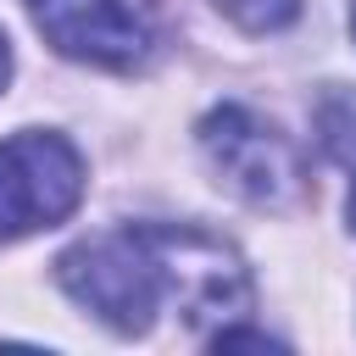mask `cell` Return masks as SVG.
<instances>
[{"instance_id": "1", "label": "cell", "mask_w": 356, "mask_h": 356, "mask_svg": "<svg viewBox=\"0 0 356 356\" xmlns=\"http://www.w3.org/2000/svg\"><path fill=\"white\" fill-rule=\"evenodd\" d=\"M56 278L78 306H89L117 334H145L150 317L167 306L161 267H156V250L145 239V222L78 239L72 250L56 256Z\"/></svg>"}, {"instance_id": "2", "label": "cell", "mask_w": 356, "mask_h": 356, "mask_svg": "<svg viewBox=\"0 0 356 356\" xmlns=\"http://www.w3.org/2000/svg\"><path fill=\"white\" fill-rule=\"evenodd\" d=\"M200 150L217 172V184H228L239 200L284 211L306 195V167L289 134H278L273 122H261L245 106H217L200 122Z\"/></svg>"}, {"instance_id": "3", "label": "cell", "mask_w": 356, "mask_h": 356, "mask_svg": "<svg viewBox=\"0 0 356 356\" xmlns=\"http://www.w3.org/2000/svg\"><path fill=\"white\" fill-rule=\"evenodd\" d=\"M145 239L156 250L167 306H178L189 328L250 312V273L234 256V245L195 222H145Z\"/></svg>"}, {"instance_id": "4", "label": "cell", "mask_w": 356, "mask_h": 356, "mask_svg": "<svg viewBox=\"0 0 356 356\" xmlns=\"http://www.w3.org/2000/svg\"><path fill=\"white\" fill-rule=\"evenodd\" d=\"M83 200V161L61 134H11L0 139V239L56 228Z\"/></svg>"}, {"instance_id": "5", "label": "cell", "mask_w": 356, "mask_h": 356, "mask_svg": "<svg viewBox=\"0 0 356 356\" xmlns=\"http://www.w3.org/2000/svg\"><path fill=\"white\" fill-rule=\"evenodd\" d=\"M28 11L39 33L72 61L134 67L145 56V28L122 0H28Z\"/></svg>"}, {"instance_id": "6", "label": "cell", "mask_w": 356, "mask_h": 356, "mask_svg": "<svg viewBox=\"0 0 356 356\" xmlns=\"http://www.w3.org/2000/svg\"><path fill=\"white\" fill-rule=\"evenodd\" d=\"M317 139L339 167L356 172V89H328L317 100Z\"/></svg>"}, {"instance_id": "7", "label": "cell", "mask_w": 356, "mask_h": 356, "mask_svg": "<svg viewBox=\"0 0 356 356\" xmlns=\"http://www.w3.org/2000/svg\"><path fill=\"white\" fill-rule=\"evenodd\" d=\"M222 17H234L245 33H278L300 17V0H217Z\"/></svg>"}, {"instance_id": "8", "label": "cell", "mask_w": 356, "mask_h": 356, "mask_svg": "<svg viewBox=\"0 0 356 356\" xmlns=\"http://www.w3.org/2000/svg\"><path fill=\"white\" fill-rule=\"evenodd\" d=\"M6 78H11V44H6V28H0V89H6Z\"/></svg>"}, {"instance_id": "9", "label": "cell", "mask_w": 356, "mask_h": 356, "mask_svg": "<svg viewBox=\"0 0 356 356\" xmlns=\"http://www.w3.org/2000/svg\"><path fill=\"white\" fill-rule=\"evenodd\" d=\"M345 217H350V228H356V184H350V200H345Z\"/></svg>"}, {"instance_id": "10", "label": "cell", "mask_w": 356, "mask_h": 356, "mask_svg": "<svg viewBox=\"0 0 356 356\" xmlns=\"http://www.w3.org/2000/svg\"><path fill=\"white\" fill-rule=\"evenodd\" d=\"M350 28H356V6H350Z\"/></svg>"}]
</instances>
